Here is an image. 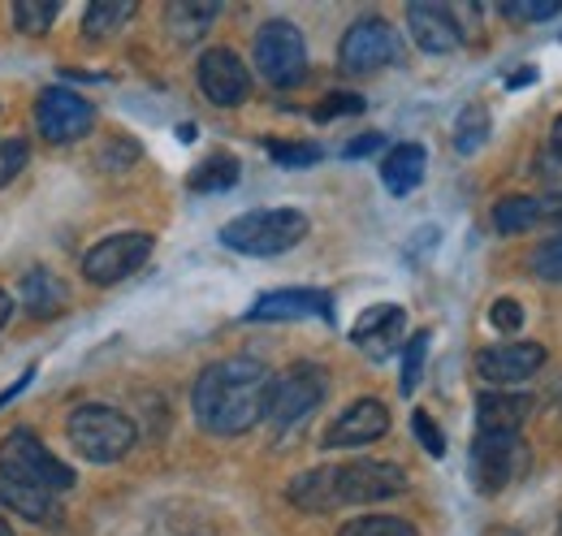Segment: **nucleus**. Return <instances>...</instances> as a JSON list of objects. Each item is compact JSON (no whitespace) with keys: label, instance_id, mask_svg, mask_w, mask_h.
I'll return each instance as SVG.
<instances>
[{"label":"nucleus","instance_id":"nucleus-1","mask_svg":"<svg viewBox=\"0 0 562 536\" xmlns=\"http://www.w3.org/2000/svg\"><path fill=\"white\" fill-rule=\"evenodd\" d=\"M269 390H273V372L251 355H234V359L209 364L195 377L191 406L200 428H209L216 437H238L265 420Z\"/></svg>","mask_w":562,"mask_h":536},{"label":"nucleus","instance_id":"nucleus-2","mask_svg":"<svg viewBox=\"0 0 562 536\" xmlns=\"http://www.w3.org/2000/svg\"><path fill=\"white\" fill-rule=\"evenodd\" d=\"M307 238V216L299 208H260L221 225V243L238 256H285Z\"/></svg>","mask_w":562,"mask_h":536},{"label":"nucleus","instance_id":"nucleus-3","mask_svg":"<svg viewBox=\"0 0 562 536\" xmlns=\"http://www.w3.org/2000/svg\"><path fill=\"white\" fill-rule=\"evenodd\" d=\"M66 433H70L74 450L91 464H117L122 455H131V446L139 437L135 420L122 415L117 406H104V402H87V406L70 411Z\"/></svg>","mask_w":562,"mask_h":536},{"label":"nucleus","instance_id":"nucleus-4","mask_svg":"<svg viewBox=\"0 0 562 536\" xmlns=\"http://www.w3.org/2000/svg\"><path fill=\"white\" fill-rule=\"evenodd\" d=\"M0 476L22 480V484H40V489H48L57 498L66 489H74V468H66L31 428H13L0 442Z\"/></svg>","mask_w":562,"mask_h":536},{"label":"nucleus","instance_id":"nucleus-5","mask_svg":"<svg viewBox=\"0 0 562 536\" xmlns=\"http://www.w3.org/2000/svg\"><path fill=\"white\" fill-rule=\"evenodd\" d=\"M325 394H329V372L321 364H294L281 377H273L265 420L273 428H294V424H303L325 402Z\"/></svg>","mask_w":562,"mask_h":536},{"label":"nucleus","instance_id":"nucleus-6","mask_svg":"<svg viewBox=\"0 0 562 536\" xmlns=\"http://www.w3.org/2000/svg\"><path fill=\"white\" fill-rule=\"evenodd\" d=\"M256 69L269 87H299L307 78V44L303 31L285 18H273L256 31Z\"/></svg>","mask_w":562,"mask_h":536},{"label":"nucleus","instance_id":"nucleus-7","mask_svg":"<svg viewBox=\"0 0 562 536\" xmlns=\"http://www.w3.org/2000/svg\"><path fill=\"white\" fill-rule=\"evenodd\" d=\"M528 471V446L519 433H481L472 442V484L476 493L497 498Z\"/></svg>","mask_w":562,"mask_h":536},{"label":"nucleus","instance_id":"nucleus-8","mask_svg":"<svg viewBox=\"0 0 562 536\" xmlns=\"http://www.w3.org/2000/svg\"><path fill=\"white\" fill-rule=\"evenodd\" d=\"M398 62V31L385 18H359L351 31L342 35L338 66L347 74H376V69Z\"/></svg>","mask_w":562,"mask_h":536},{"label":"nucleus","instance_id":"nucleus-9","mask_svg":"<svg viewBox=\"0 0 562 536\" xmlns=\"http://www.w3.org/2000/svg\"><path fill=\"white\" fill-rule=\"evenodd\" d=\"M338 476V506H372V502H390L398 493H407V471L398 464H381V459H359L334 468Z\"/></svg>","mask_w":562,"mask_h":536},{"label":"nucleus","instance_id":"nucleus-10","mask_svg":"<svg viewBox=\"0 0 562 536\" xmlns=\"http://www.w3.org/2000/svg\"><path fill=\"white\" fill-rule=\"evenodd\" d=\"M151 256V234H113L104 243H95L87 256H82V277L95 281V286H117L126 281L131 272H139Z\"/></svg>","mask_w":562,"mask_h":536},{"label":"nucleus","instance_id":"nucleus-11","mask_svg":"<svg viewBox=\"0 0 562 536\" xmlns=\"http://www.w3.org/2000/svg\"><path fill=\"white\" fill-rule=\"evenodd\" d=\"M95 122V109L74 96L70 87H48L40 100H35V126L48 143H74L91 131Z\"/></svg>","mask_w":562,"mask_h":536},{"label":"nucleus","instance_id":"nucleus-12","mask_svg":"<svg viewBox=\"0 0 562 536\" xmlns=\"http://www.w3.org/2000/svg\"><path fill=\"white\" fill-rule=\"evenodd\" d=\"M546 368V346L541 342H506V346H485L476 355V377L490 386H519Z\"/></svg>","mask_w":562,"mask_h":536},{"label":"nucleus","instance_id":"nucleus-13","mask_svg":"<svg viewBox=\"0 0 562 536\" xmlns=\"http://www.w3.org/2000/svg\"><path fill=\"white\" fill-rule=\"evenodd\" d=\"M195 78H200V91L221 109L243 104L247 91H251V74L238 62V53H229V48H209L195 66Z\"/></svg>","mask_w":562,"mask_h":536},{"label":"nucleus","instance_id":"nucleus-14","mask_svg":"<svg viewBox=\"0 0 562 536\" xmlns=\"http://www.w3.org/2000/svg\"><path fill=\"white\" fill-rule=\"evenodd\" d=\"M390 433V406L376 399L351 402L325 433V450H355V446H372Z\"/></svg>","mask_w":562,"mask_h":536},{"label":"nucleus","instance_id":"nucleus-15","mask_svg":"<svg viewBox=\"0 0 562 536\" xmlns=\"http://www.w3.org/2000/svg\"><path fill=\"white\" fill-rule=\"evenodd\" d=\"M334 321V299L325 290H273L260 294L247 312V321Z\"/></svg>","mask_w":562,"mask_h":536},{"label":"nucleus","instance_id":"nucleus-16","mask_svg":"<svg viewBox=\"0 0 562 536\" xmlns=\"http://www.w3.org/2000/svg\"><path fill=\"white\" fill-rule=\"evenodd\" d=\"M403 334H407V312H403L398 303H376V308H368V312L355 321L351 342L359 350H368L372 359H385V355L398 350Z\"/></svg>","mask_w":562,"mask_h":536},{"label":"nucleus","instance_id":"nucleus-17","mask_svg":"<svg viewBox=\"0 0 562 536\" xmlns=\"http://www.w3.org/2000/svg\"><path fill=\"white\" fill-rule=\"evenodd\" d=\"M407 31L424 53H454L463 44V31H459L454 13L441 9V4H424V0L407 4Z\"/></svg>","mask_w":562,"mask_h":536},{"label":"nucleus","instance_id":"nucleus-18","mask_svg":"<svg viewBox=\"0 0 562 536\" xmlns=\"http://www.w3.org/2000/svg\"><path fill=\"white\" fill-rule=\"evenodd\" d=\"M0 506H9L13 515L31 520V524H44V528H61V498L40 489V484H22V480H9L0 476Z\"/></svg>","mask_w":562,"mask_h":536},{"label":"nucleus","instance_id":"nucleus-19","mask_svg":"<svg viewBox=\"0 0 562 536\" xmlns=\"http://www.w3.org/2000/svg\"><path fill=\"white\" fill-rule=\"evenodd\" d=\"M528 415H532V399L515 394V390H490L476 399L481 433H519Z\"/></svg>","mask_w":562,"mask_h":536},{"label":"nucleus","instance_id":"nucleus-20","mask_svg":"<svg viewBox=\"0 0 562 536\" xmlns=\"http://www.w3.org/2000/svg\"><path fill=\"white\" fill-rule=\"evenodd\" d=\"M285 498H290L299 511H307V515L338 511V476H334V468L303 471V476H294V480H290Z\"/></svg>","mask_w":562,"mask_h":536},{"label":"nucleus","instance_id":"nucleus-21","mask_svg":"<svg viewBox=\"0 0 562 536\" xmlns=\"http://www.w3.org/2000/svg\"><path fill=\"white\" fill-rule=\"evenodd\" d=\"M424 165H428V156H424L420 143H398V147L385 156V165H381L385 191H390V196H412L424 182Z\"/></svg>","mask_w":562,"mask_h":536},{"label":"nucleus","instance_id":"nucleus-22","mask_svg":"<svg viewBox=\"0 0 562 536\" xmlns=\"http://www.w3.org/2000/svg\"><path fill=\"white\" fill-rule=\"evenodd\" d=\"M216 13H221L216 0H178V4L165 9V31L178 44H195V40H204V31L216 22Z\"/></svg>","mask_w":562,"mask_h":536},{"label":"nucleus","instance_id":"nucleus-23","mask_svg":"<svg viewBox=\"0 0 562 536\" xmlns=\"http://www.w3.org/2000/svg\"><path fill=\"white\" fill-rule=\"evenodd\" d=\"M18 294H22V308H26L31 316H40V321H44V316H57V312L70 303L66 286H61L48 268H31V272L22 277V290H18Z\"/></svg>","mask_w":562,"mask_h":536},{"label":"nucleus","instance_id":"nucleus-24","mask_svg":"<svg viewBox=\"0 0 562 536\" xmlns=\"http://www.w3.org/2000/svg\"><path fill=\"white\" fill-rule=\"evenodd\" d=\"M541 221H546V212H541V200H537V196H506V200L493 203V230L506 234V238L528 234V230H537Z\"/></svg>","mask_w":562,"mask_h":536},{"label":"nucleus","instance_id":"nucleus-25","mask_svg":"<svg viewBox=\"0 0 562 536\" xmlns=\"http://www.w3.org/2000/svg\"><path fill=\"white\" fill-rule=\"evenodd\" d=\"M131 18H135V4H131V0H95V4H87V13H82V35H87V40H109V35H117Z\"/></svg>","mask_w":562,"mask_h":536},{"label":"nucleus","instance_id":"nucleus-26","mask_svg":"<svg viewBox=\"0 0 562 536\" xmlns=\"http://www.w3.org/2000/svg\"><path fill=\"white\" fill-rule=\"evenodd\" d=\"M238 156H229V152H212L209 160H200L195 169H191V191H200V196H212V191H229L234 182H238Z\"/></svg>","mask_w":562,"mask_h":536},{"label":"nucleus","instance_id":"nucleus-27","mask_svg":"<svg viewBox=\"0 0 562 536\" xmlns=\"http://www.w3.org/2000/svg\"><path fill=\"white\" fill-rule=\"evenodd\" d=\"M493 134V118L485 104H468L463 113H459V122H454V152L459 156H476L485 143H490Z\"/></svg>","mask_w":562,"mask_h":536},{"label":"nucleus","instance_id":"nucleus-28","mask_svg":"<svg viewBox=\"0 0 562 536\" xmlns=\"http://www.w3.org/2000/svg\"><path fill=\"white\" fill-rule=\"evenodd\" d=\"M338 536H420L416 524L398 520V515H359L351 524H342Z\"/></svg>","mask_w":562,"mask_h":536},{"label":"nucleus","instance_id":"nucleus-29","mask_svg":"<svg viewBox=\"0 0 562 536\" xmlns=\"http://www.w3.org/2000/svg\"><path fill=\"white\" fill-rule=\"evenodd\" d=\"M57 22V0H18L13 4V26L22 35H44Z\"/></svg>","mask_w":562,"mask_h":536},{"label":"nucleus","instance_id":"nucleus-30","mask_svg":"<svg viewBox=\"0 0 562 536\" xmlns=\"http://www.w3.org/2000/svg\"><path fill=\"white\" fill-rule=\"evenodd\" d=\"M428 342H432V334L428 330H420V334H412V342H407V350H403V394H416L420 390V377H424V359H428Z\"/></svg>","mask_w":562,"mask_h":536},{"label":"nucleus","instance_id":"nucleus-31","mask_svg":"<svg viewBox=\"0 0 562 536\" xmlns=\"http://www.w3.org/2000/svg\"><path fill=\"white\" fill-rule=\"evenodd\" d=\"M528 268L541 277V281H550V286H562V234L559 238H546L532 256H528Z\"/></svg>","mask_w":562,"mask_h":536},{"label":"nucleus","instance_id":"nucleus-32","mask_svg":"<svg viewBox=\"0 0 562 536\" xmlns=\"http://www.w3.org/2000/svg\"><path fill=\"white\" fill-rule=\"evenodd\" d=\"M502 13L510 22H550L562 13V0H506Z\"/></svg>","mask_w":562,"mask_h":536},{"label":"nucleus","instance_id":"nucleus-33","mask_svg":"<svg viewBox=\"0 0 562 536\" xmlns=\"http://www.w3.org/2000/svg\"><path fill=\"white\" fill-rule=\"evenodd\" d=\"M26 160H31V143L26 138H0V187H9L22 169H26Z\"/></svg>","mask_w":562,"mask_h":536},{"label":"nucleus","instance_id":"nucleus-34","mask_svg":"<svg viewBox=\"0 0 562 536\" xmlns=\"http://www.w3.org/2000/svg\"><path fill=\"white\" fill-rule=\"evenodd\" d=\"M269 156L278 165H316L321 147L316 143H285V138H269Z\"/></svg>","mask_w":562,"mask_h":536},{"label":"nucleus","instance_id":"nucleus-35","mask_svg":"<svg viewBox=\"0 0 562 536\" xmlns=\"http://www.w3.org/2000/svg\"><path fill=\"white\" fill-rule=\"evenodd\" d=\"M351 113H363V96H355V91H334L316 104V122H334V118H351Z\"/></svg>","mask_w":562,"mask_h":536},{"label":"nucleus","instance_id":"nucleus-36","mask_svg":"<svg viewBox=\"0 0 562 536\" xmlns=\"http://www.w3.org/2000/svg\"><path fill=\"white\" fill-rule=\"evenodd\" d=\"M412 428H416L420 446L432 455V459H441V455H446V437H441V428L432 424V415H428V411H416V415H412Z\"/></svg>","mask_w":562,"mask_h":536},{"label":"nucleus","instance_id":"nucleus-37","mask_svg":"<svg viewBox=\"0 0 562 536\" xmlns=\"http://www.w3.org/2000/svg\"><path fill=\"white\" fill-rule=\"evenodd\" d=\"M490 325L497 334H515V330L524 325V308H519L515 299H497L490 308Z\"/></svg>","mask_w":562,"mask_h":536},{"label":"nucleus","instance_id":"nucleus-38","mask_svg":"<svg viewBox=\"0 0 562 536\" xmlns=\"http://www.w3.org/2000/svg\"><path fill=\"white\" fill-rule=\"evenodd\" d=\"M381 143H385V138H381V134L372 131V134H359V138H351V143H347V156H372V152H376V147H381Z\"/></svg>","mask_w":562,"mask_h":536},{"label":"nucleus","instance_id":"nucleus-39","mask_svg":"<svg viewBox=\"0 0 562 536\" xmlns=\"http://www.w3.org/2000/svg\"><path fill=\"white\" fill-rule=\"evenodd\" d=\"M541 212H546L550 221H562V187H554V191L541 196Z\"/></svg>","mask_w":562,"mask_h":536},{"label":"nucleus","instance_id":"nucleus-40","mask_svg":"<svg viewBox=\"0 0 562 536\" xmlns=\"http://www.w3.org/2000/svg\"><path fill=\"white\" fill-rule=\"evenodd\" d=\"M550 156L562 165V118H554V126H550Z\"/></svg>","mask_w":562,"mask_h":536},{"label":"nucleus","instance_id":"nucleus-41","mask_svg":"<svg viewBox=\"0 0 562 536\" xmlns=\"http://www.w3.org/2000/svg\"><path fill=\"white\" fill-rule=\"evenodd\" d=\"M9 316H13V299H9L4 290H0V330L9 325Z\"/></svg>","mask_w":562,"mask_h":536},{"label":"nucleus","instance_id":"nucleus-42","mask_svg":"<svg viewBox=\"0 0 562 536\" xmlns=\"http://www.w3.org/2000/svg\"><path fill=\"white\" fill-rule=\"evenodd\" d=\"M485 536H519V533H510V528H493V533H485Z\"/></svg>","mask_w":562,"mask_h":536},{"label":"nucleus","instance_id":"nucleus-43","mask_svg":"<svg viewBox=\"0 0 562 536\" xmlns=\"http://www.w3.org/2000/svg\"><path fill=\"white\" fill-rule=\"evenodd\" d=\"M0 536H13V528H9V524H4V515H0Z\"/></svg>","mask_w":562,"mask_h":536},{"label":"nucleus","instance_id":"nucleus-44","mask_svg":"<svg viewBox=\"0 0 562 536\" xmlns=\"http://www.w3.org/2000/svg\"><path fill=\"white\" fill-rule=\"evenodd\" d=\"M554 536H562V520H559V533H554Z\"/></svg>","mask_w":562,"mask_h":536}]
</instances>
